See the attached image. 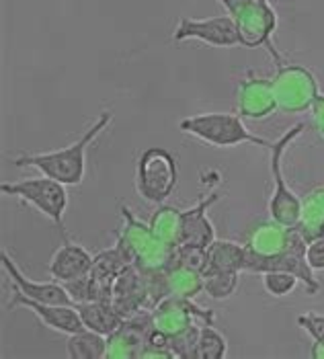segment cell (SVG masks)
<instances>
[{"label": "cell", "instance_id": "6da1fadb", "mask_svg": "<svg viewBox=\"0 0 324 359\" xmlns=\"http://www.w3.org/2000/svg\"><path fill=\"white\" fill-rule=\"evenodd\" d=\"M111 121H113V111H103L81 138L74 140L66 148L52 150V152L19 154V156H15L13 163L19 168L31 166V168L39 170L41 175L64 183L66 187L81 185L84 181V172H86V150L107 130Z\"/></svg>", "mask_w": 324, "mask_h": 359}, {"label": "cell", "instance_id": "7a4b0ae2", "mask_svg": "<svg viewBox=\"0 0 324 359\" xmlns=\"http://www.w3.org/2000/svg\"><path fill=\"white\" fill-rule=\"evenodd\" d=\"M220 2L236 23L241 46L250 50L265 48L273 57L275 66L285 62L283 55L273 46V35L279 25V17L269 0H220Z\"/></svg>", "mask_w": 324, "mask_h": 359}, {"label": "cell", "instance_id": "3957f363", "mask_svg": "<svg viewBox=\"0 0 324 359\" xmlns=\"http://www.w3.org/2000/svg\"><path fill=\"white\" fill-rule=\"evenodd\" d=\"M179 130L191 138L201 140L216 148H234L243 144H252L269 150V140L252 134L244 126V117L234 113H197L179 121Z\"/></svg>", "mask_w": 324, "mask_h": 359}, {"label": "cell", "instance_id": "277c9868", "mask_svg": "<svg viewBox=\"0 0 324 359\" xmlns=\"http://www.w3.org/2000/svg\"><path fill=\"white\" fill-rule=\"evenodd\" d=\"M123 226L119 228L117 236L128 245L134 255V265L140 271H158L168 269L175 261V247L162 243L154 234L150 222H142L128 205L119 208Z\"/></svg>", "mask_w": 324, "mask_h": 359}, {"label": "cell", "instance_id": "5b68a950", "mask_svg": "<svg viewBox=\"0 0 324 359\" xmlns=\"http://www.w3.org/2000/svg\"><path fill=\"white\" fill-rule=\"evenodd\" d=\"M304 123L292 126L281 138H277L269 148V170L271 181H273V194L269 197V218L279 222L283 226H296L299 220V210H302V197H297L290 185L285 183L283 177V156L288 152V148L296 142L302 132H304Z\"/></svg>", "mask_w": 324, "mask_h": 359}, {"label": "cell", "instance_id": "8992f818", "mask_svg": "<svg viewBox=\"0 0 324 359\" xmlns=\"http://www.w3.org/2000/svg\"><path fill=\"white\" fill-rule=\"evenodd\" d=\"M179 183V165L177 158L164 148H148L142 152L135 165V191L152 203L162 205L175 194Z\"/></svg>", "mask_w": 324, "mask_h": 359}, {"label": "cell", "instance_id": "52a82bcc", "mask_svg": "<svg viewBox=\"0 0 324 359\" xmlns=\"http://www.w3.org/2000/svg\"><path fill=\"white\" fill-rule=\"evenodd\" d=\"M0 191L6 197L21 199L35 210H39L48 220H52L60 228L62 236L66 234L64 230V214L68 208V189L64 183L55 181L52 177H33L23 179L15 183H2Z\"/></svg>", "mask_w": 324, "mask_h": 359}, {"label": "cell", "instance_id": "ba28073f", "mask_svg": "<svg viewBox=\"0 0 324 359\" xmlns=\"http://www.w3.org/2000/svg\"><path fill=\"white\" fill-rule=\"evenodd\" d=\"M273 90L277 111L304 113L310 111L320 95V84L316 74L299 64H279L273 76Z\"/></svg>", "mask_w": 324, "mask_h": 359}, {"label": "cell", "instance_id": "9c48e42d", "mask_svg": "<svg viewBox=\"0 0 324 359\" xmlns=\"http://www.w3.org/2000/svg\"><path fill=\"white\" fill-rule=\"evenodd\" d=\"M246 255L257 259L281 257L288 252H306L308 243L299 236L296 226H283L279 222H259L246 236Z\"/></svg>", "mask_w": 324, "mask_h": 359}, {"label": "cell", "instance_id": "30bf717a", "mask_svg": "<svg viewBox=\"0 0 324 359\" xmlns=\"http://www.w3.org/2000/svg\"><path fill=\"white\" fill-rule=\"evenodd\" d=\"M175 41L197 39L212 48H236L241 46V35L230 15H220L210 19H189L181 17L179 25L173 31Z\"/></svg>", "mask_w": 324, "mask_h": 359}, {"label": "cell", "instance_id": "8fae6325", "mask_svg": "<svg viewBox=\"0 0 324 359\" xmlns=\"http://www.w3.org/2000/svg\"><path fill=\"white\" fill-rule=\"evenodd\" d=\"M13 287V285H11ZM8 310L15 308H27L29 312H33L48 329L62 334H74V332L86 331L84 323H82L81 314L76 310V306H60V304H43V302H35L29 300L23 292H19L17 287H13V300L6 306Z\"/></svg>", "mask_w": 324, "mask_h": 359}, {"label": "cell", "instance_id": "7c38bea8", "mask_svg": "<svg viewBox=\"0 0 324 359\" xmlns=\"http://www.w3.org/2000/svg\"><path fill=\"white\" fill-rule=\"evenodd\" d=\"M236 107L244 119H265L277 111L273 79L257 76L252 70H246L244 79L236 90Z\"/></svg>", "mask_w": 324, "mask_h": 359}, {"label": "cell", "instance_id": "4fadbf2b", "mask_svg": "<svg viewBox=\"0 0 324 359\" xmlns=\"http://www.w3.org/2000/svg\"><path fill=\"white\" fill-rule=\"evenodd\" d=\"M152 329V310H144L107 337L105 359H140L146 347V337Z\"/></svg>", "mask_w": 324, "mask_h": 359}, {"label": "cell", "instance_id": "5bb4252c", "mask_svg": "<svg viewBox=\"0 0 324 359\" xmlns=\"http://www.w3.org/2000/svg\"><path fill=\"white\" fill-rule=\"evenodd\" d=\"M0 263L2 269L8 277L11 285L17 287L19 292H23L29 300L35 302H43V304H60V306H74L70 294L66 292L64 283L60 281H33L31 277H27L11 259V255L6 250L0 252Z\"/></svg>", "mask_w": 324, "mask_h": 359}, {"label": "cell", "instance_id": "9a60e30c", "mask_svg": "<svg viewBox=\"0 0 324 359\" xmlns=\"http://www.w3.org/2000/svg\"><path fill=\"white\" fill-rule=\"evenodd\" d=\"M220 199V191L216 187L208 189V194L201 195L199 201L189 208L183 210V232H181V245L185 247H201L208 249L216 241V226L210 220L208 212L210 208ZM179 245V247H181Z\"/></svg>", "mask_w": 324, "mask_h": 359}, {"label": "cell", "instance_id": "2e32d148", "mask_svg": "<svg viewBox=\"0 0 324 359\" xmlns=\"http://www.w3.org/2000/svg\"><path fill=\"white\" fill-rule=\"evenodd\" d=\"M111 304L115 306V310L123 318H132V316L144 312V310H150L148 308V298H146L144 273L135 265L128 267L121 276L115 279Z\"/></svg>", "mask_w": 324, "mask_h": 359}, {"label": "cell", "instance_id": "e0dca14e", "mask_svg": "<svg viewBox=\"0 0 324 359\" xmlns=\"http://www.w3.org/2000/svg\"><path fill=\"white\" fill-rule=\"evenodd\" d=\"M93 259L95 255H90L82 245L72 243L68 234H64L62 247L50 259V276L60 283L88 276L93 269Z\"/></svg>", "mask_w": 324, "mask_h": 359}, {"label": "cell", "instance_id": "ac0fdd59", "mask_svg": "<svg viewBox=\"0 0 324 359\" xmlns=\"http://www.w3.org/2000/svg\"><path fill=\"white\" fill-rule=\"evenodd\" d=\"M296 230L308 245L324 236V185L310 189L302 197V210Z\"/></svg>", "mask_w": 324, "mask_h": 359}, {"label": "cell", "instance_id": "d6986e66", "mask_svg": "<svg viewBox=\"0 0 324 359\" xmlns=\"http://www.w3.org/2000/svg\"><path fill=\"white\" fill-rule=\"evenodd\" d=\"M76 310L81 314L82 323L88 331L99 332L103 337H109L111 332H115L123 323L126 318L115 310V306L111 302H84V304H76Z\"/></svg>", "mask_w": 324, "mask_h": 359}, {"label": "cell", "instance_id": "ffe728a7", "mask_svg": "<svg viewBox=\"0 0 324 359\" xmlns=\"http://www.w3.org/2000/svg\"><path fill=\"white\" fill-rule=\"evenodd\" d=\"M244 263H246V247L234 241H224L216 238L210 247H208V263L203 271H244Z\"/></svg>", "mask_w": 324, "mask_h": 359}, {"label": "cell", "instance_id": "44dd1931", "mask_svg": "<svg viewBox=\"0 0 324 359\" xmlns=\"http://www.w3.org/2000/svg\"><path fill=\"white\" fill-rule=\"evenodd\" d=\"M166 285H168V296L195 298L197 294L203 292V271L173 261V265L166 269Z\"/></svg>", "mask_w": 324, "mask_h": 359}, {"label": "cell", "instance_id": "7402d4cb", "mask_svg": "<svg viewBox=\"0 0 324 359\" xmlns=\"http://www.w3.org/2000/svg\"><path fill=\"white\" fill-rule=\"evenodd\" d=\"M150 226L162 243L177 249L181 245V232H183V210L162 203L152 214Z\"/></svg>", "mask_w": 324, "mask_h": 359}, {"label": "cell", "instance_id": "603a6c76", "mask_svg": "<svg viewBox=\"0 0 324 359\" xmlns=\"http://www.w3.org/2000/svg\"><path fill=\"white\" fill-rule=\"evenodd\" d=\"M107 337L95 331H81L68 334L66 355L70 359H105Z\"/></svg>", "mask_w": 324, "mask_h": 359}, {"label": "cell", "instance_id": "cb8c5ba5", "mask_svg": "<svg viewBox=\"0 0 324 359\" xmlns=\"http://www.w3.org/2000/svg\"><path fill=\"white\" fill-rule=\"evenodd\" d=\"M241 281V271H203V292L212 298V300H228Z\"/></svg>", "mask_w": 324, "mask_h": 359}, {"label": "cell", "instance_id": "d4e9b609", "mask_svg": "<svg viewBox=\"0 0 324 359\" xmlns=\"http://www.w3.org/2000/svg\"><path fill=\"white\" fill-rule=\"evenodd\" d=\"M228 351V341L214 325H201L197 337V351L195 359H224Z\"/></svg>", "mask_w": 324, "mask_h": 359}, {"label": "cell", "instance_id": "484cf974", "mask_svg": "<svg viewBox=\"0 0 324 359\" xmlns=\"http://www.w3.org/2000/svg\"><path fill=\"white\" fill-rule=\"evenodd\" d=\"M299 279L288 271H269L263 273V287L273 298H285L297 287Z\"/></svg>", "mask_w": 324, "mask_h": 359}, {"label": "cell", "instance_id": "4316f807", "mask_svg": "<svg viewBox=\"0 0 324 359\" xmlns=\"http://www.w3.org/2000/svg\"><path fill=\"white\" fill-rule=\"evenodd\" d=\"M66 292L70 294L74 306L84 304V302H93L95 300V290H93V279L90 276L79 277V279H72V281H66L64 283Z\"/></svg>", "mask_w": 324, "mask_h": 359}, {"label": "cell", "instance_id": "83f0119b", "mask_svg": "<svg viewBox=\"0 0 324 359\" xmlns=\"http://www.w3.org/2000/svg\"><path fill=\"white\" fill-rule=\"evenodd\" d=\"M306 261L312 267V271H324V236L312 241L306 249Z\"/></svg>", "mask_w": 324, "mask_h": 359}, {"label": "cell", "instance_id": "f1b7e54d", "mask_svg": "<svg viewBox=\"0 0 324 359\" xmlns=\"http://www.w3.org/2000/svg\"><path fill=\"white\" fill-rule=\"evenodd\" d=\"M312 111V123H314V130L320 134V138L324 140V95L320 93L318 99L314 101V105L310 107Z\"/></svg>", "mask_w": 324, "mask_h": 359}, {"label": "cell", "instance_id": "f546056e", "mask_svg": "<svg viewBox=\"0 0 324 359\" xmlns=\"http://www.w3.org/2000/svg\"><path fill=\"white\" fill-rule=\"evenodd\" d=\"M310 355L314 359H324V343L312 341V351H310Z\"/></svg>", "mask_w": 324, "mask_h": 359}]
</instances>
